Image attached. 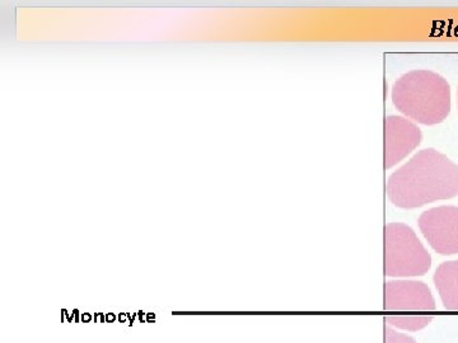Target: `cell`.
Returning a JSON list of instances; mask_svg holds the SVG:
<instances>
[{"instance_id": "cell-17", "label": "cell", "mask_w": 458, "mask_h": 343, "mask_svg": "<svg viewBox=\"0 0 458 343\" xmlns=\"http://www.w3.org/2000/svg\"><path fill=\"white\" fill-rule=\"evenodd\" d=\"M457 98H458V90H457ZM457 101H458V99H457Z\"/></svg>"}, {"instance_id": "cell-8", "label": "cell", "mask_w": 458, "mask_h": 343, "mask_svg": "<svg viewBox=\"0 0 458 343\" xmlns=\"http://www.w3.org/2000/svg\"><path fill=\"white\" fill-rule=\"evenodd\" d=\"M385 343H418L411 336L397 332L394 328L385 326Z\"/></svg>"}, {"instance_id": "cell-6", "label": "cell", "mask_w": 458, "mask_h": 343, "mask_svg": "<svg viewBox=\"0 0 458 343\" xmlns=\"http://www.w3.org/2000/svg\"><path fill=\"white\" fill-rule=\"evenodd\" d=\"M423 134L414 122L401 116L385 119V170H390L420 146Z\"/></svg>"}, {"instance_id": "cell-14", "label": "cell", "mask_w": 458, "mask_h": 343, "mask_svg": "<svg viewBox=\"0 0 458 343\" xmlns=\"http://www.w3.org/2000/svg\"><path fill=\"white\" fill-rule=\"evenodd\" d=\"M73 317H74L75 323H80L81 318H80V311H78V309H75V311L73 312Z\"/></svg>"}, {"instance_id": "cell-4", "label": "cell", "mask_w": 458, "mask_h": 343, "mask_svg": "<svg viewBox=\"0 0 458 343\" xmlns=\"http://www.w3.org/2000/svg\"><path fill=\"white\" fill-rule=\"evenodd\" d=\"M384 240L386 278H418L432 267V255L409 225L386 224Z\"/></svg>"}, {"instance_id": "cell-16", "label": "cell", "mask_w": 458, "mask_h": 343, "mask_svg": "<svg viewBox=\"0 0 458 343\" xmlns=\"http://www.w3.org/2000/svg\"><path fill=\"white\" fill-rule=\"evenodd\" d=\"M63 313H64V317L68 319L69 323H72V315H69V313L63 309Z\"/></svg>"}, {"instance_id": "cell-7", "label": "cell", "mask_w": 458, "mask_h": 343, "mask_svg": "<svg viewBox=\"0 0 458 343\" xmlns=\"http://www.w3.org/2000/svg\"><path fill=\"white\" fill-rule=\"evenodd\" d=\"M433 280L445 308L458 312V261L442 264L434 273Z\"/></svg>"}, {"instance_id": "cell-1", "label": "cell", "mask_w": 458, "mask_h": 343, "mask_svg": "<svg viewBox=\"0 0 458 343\" xmlns=\"http://www.w3.org/2000/svg\"><path fill=\"white\" fill-rule=\"evenodd\" d=\"M386 192L394 206L405 210L456 197L458 164L438 150H420L391 174Z\"/></svg>"}, {"instance_id": "cell-10", "label": "cell", "mask_w": 458, "mask_h": 343, "mask_svg": "<svg viewBox=\"0 0 458 343\" xmlns=\"http://www.w3.org/2000/svg\"><path fill=\"white\" fill-rule=\"evenodd\" d=\"M128 319H131V314L129 313H120L119 314V322L120 323H125Z\"/></svg>"}, {"instance_id": "cell-2", "label": "cell", "mask_w": 458, "mask_h": 343, "mask_svg": "<svg viewBox=\"0 0 458 343\" xmlns=\"http://www.w3.org/2000/svg\"><path fill=\"white\" fill-rule=\"evenodd\" d=\"M393 104L397 111L421 125H438L451 113V87L432 71H411L393 87Z\"/></svg>"}, {"instance_id": "cell-9", "label": "cell", "mask_w": 458, "mask_h": 343, "mask_svg": "<svg viewBox=\"0 0 458 343\" xmlns=\"http://www.w3.org/2000/svg\"><path fill=\"white\" fill-rule=\"evenodd\" d=\"M95 322L96 323H105L106 322V315L102 314V313H96Z\"/></svg>"}, {"instance_id": "cell-13", "label": "cell", "mask_w": 458, "mask_h": 343, "mask_svg": "<svg viewBox=\"0 0 458 343\" xmlns=\"http://www.w3.org/2000/svg\"><path fill=\"white\" fill-rule=\"evenodd\" d=\"M146 321L148 323H152V322H156V314L155 313H147V319Z\"/></svg>"}, {"instance_id": "cell-3", "label": "cell", "mask_w": 458, "mask_h": 343, "mask_svg": "<svg viewBox=\"0 0 458 343\" xmlns=\"http://www.w3.org/2000/svg\"><path fill=\"white\" fill-rule=\"evenodd\" d=\"M385 322L394 330L418 332L432 323L437 305L428 285L410 280L385 284Z\"/></svg>"}, {"instance_id": "cell-15", "label": "cell", "mask_w": 458, "mask_h": 343, "mask_svg": "<svg viewBox=\"0 0 458 343\" xmlns=\"http://www.w3.org/2000/svg\"><path fill=\"white\" fill-rule=\"evenodd\" d=\"M144 315L146 314H144L143 311L138 312V317H140V321L141 322V323H146L147 322L146 319H144Z\"/></svg>"}, {"instance_id": "cell-5", "label": "cell", "mask_w": 458, "mask_h": 343, "mask_svg": "<svg viewBox=\"0 0 458 343\" xmlns=\"http://www.w3.org/2000/svg\"><path fill=\"white\" fill-rule=\"evenodd\" d=\"M419 228L437 254H458L457 206H438L427 210L419 218Z\"/></svg>"}, {"instance_id": "cell-11", "label": "cell", "mask_w": 458, "mask_h": 343, "mask_svg": "<svg viewBox=\"0 0 458 343\" xmlns=\"http://www.w3.org/2000/svg\"><path fill=\"white\" fill-rule=\"evenodd\" d=\"M114 321H116V315H114V313H107L106 323H114Z\"/></svg>"}, {"instance_id": "cell-12", "label": "cell", "mask_w": 458, "mask_h": 343, "mask_svg": "<svg viewBox=\"0 0 458 343\" xmlns=\"http://www.w3.org/2000/svg\"><path fill=\"white\" fill-rule=\"evenodd\" d=\"M90 321H92V315H90L89 313H83V314H82L83 323H89Z\"/></svg>"}]
</instances>
